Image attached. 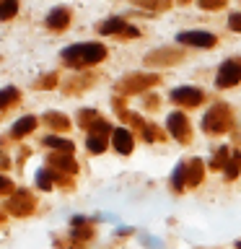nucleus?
<instances>
[{"mask_svg": "<svg viewBox=\"0 0 241 249\" xmlns=\"http://www.w3.org/2000/svg\"><path fill=\"white\" fill-rule=\"evenodd\" d=\"M104 54H106V50L101 44H75V47H68V50L62 52V60L73 68H81V65H93V62H99Z\"/></svg>", "mask_w": 241, "mask_h": 249, "instance_id": "f257e3e1", "label": "nucleus"}, {"mask_svg": "<svg viewBox=\"0 0 241 249\" xmlns=\"http://www.w3.org/2000/svg\"><path fill=\"white\" fill-rule=\"evenodd\" d=\"M241 81V60H228L223 62L221 70H218V86L221 89H228V86H236Z\"/></svg>", "mask_w": 241, "mask_h": 249, "instance_id": "f03ea898", "label": "nucleus"}, {"mask_svg": "<svg viewBox=\"0 0 241 249\" xmlns=\"http://www.w3.org/2000/svg\"><path fill=\"white\" fill-rule=\"evenodd\" d=\"M228 120H231V114H228V109L225 107H213L210 112L205 114V130H210V132H221V130H225V124H228Z\"/></svg>", "mask_w": 241, "mask_h": 249, "instance_id": "7ed1b4c3", "label": "nucleus"}, {"mask_svg": "<svg viewBox=\"0 0 241 249\" xmlns=\"http://www.w3.org/2000/svg\"><path fill=\"white\" fill-rule=\"evenodd\" d=\"M176 42L192 44V47H213L215 44V36L207 34V31H182V34L176 36Z\"/></svg>", "mask_w": 241, "mask_h": 249, "instance_id": "20e7f679", "label": "nucleus"}, {"mask_svg": "<svg viewBox=\"0 0 241 249\" xmlns=\"http://www.w3.org/2000/svg\"><path fill=\"white\" fill-rule=\"evenodd\" d=\"M171 99H174L176 104L197 107V104H202V91L200 89H174L171 91Z\"/></svg>", "mask_w": 241, "mask_h": 249, "instance_id": "39448f33", "label": "nucleus"}, {"mask_svg": "<svg viewBox=\"0 0 241 249\" xmlns=\"http://www.w3.org/2000/svg\"><path fill=\"white\" fill-rule=\"evenodd\" d=\"M166 127H169V132H171V135H174L176 140H184L187 135H189V130H187V120H184V114H182V112L169 114Z\"/></svg>", "mask_w": 241, "mask_h": 249, "instance_id": "423d86ee", "label": "nucleus"}, {"mask_svg": "<svg viewBox=\"0 0 241 249\" xmlns=\"http://www.w3.org/2000/svg\"><path fill=\"white\" fill-rule=\"evenodd\" d=\"M114 148L120 153H130L132 151V135L124 127H117L114 130Z\"/></svg>", "mask_w": 241, "mask_h": 249, "instance_id": "0eeeda50", "label": "nucleus"}, {"mask_svg": "<svg viewBox=\"0 0 241 249\" xmlns=\"http://www.w3.org/2000/svg\"><path fill=\"white\" fill-rule=\"evenodd\" d=\"M47 26L50 29H65L68 26V11L65 8H54V11L47 16Z\"/></svg>", "mask_w": 241, "mask_h": 249, "instance_id": "6e6552de", "label": "nucleus"}, {"mask_svg": "<svg viewBox=\"0 0 241 249\" xmlns=\"http://www.w3.org/2000/svg\"><path fill=\"white\" fill-rule=\"evenodd\" d=\"M117 31H124V21L122 18H109L99 26V34H117Z\"/></svg>", "mask_w": 241, "mask_h": 249, "instance_id": "1a4fd4ad", "label": "nucleus"}, {"mask_svg": "<svg viewBox=\"0 0 241 249\" xmlns=\"http://www.w3.org/2000/svg\"><path fill=\"white\" fill-rule=\"evenodd\" d=\"M106 148V135H101V132H91L88 135V151L91 153H101Z\"/></svg>", "mask_w": 241, "mask_h": 249, "instance_id": "9d476101", "label": "nucleus"}, {"mask_svg": "<svg viewBox=\"0 0 241 249\" xmlns=\"http://www.w3.org/2000/svg\"><path fill=\"white\" fill-rule=\"evenodd\" d=\"M34 127H36V120H34V117H23V120L16 122V127H13L11 132H13V135H26V132H31Z\"/></svg>", "mask_w": 241, "mask_h": 249, "instance_id": "9b49d317", "label": "nucleus"}, {"mask_svg": "<svg viewBox=\"0 0 241 249\" xmlns=\"http://www.w3.org/2000/svg\"><path fill=\"white\" fill-rule=\"evenodd\" d=\"M239 171H241V153L233 151V156H231V166H225V177H228V179H236Z\"/></svg>", "mask_w": 241, "mask_h": 249, "instance_id": "f8f14e48", "label": "nucleus"}, {"mask_svg": "<svg viewBox=\"0 0 241 249\" xmlns=\"http://www.w3.org/2000/svg\"><path fill=\"white\" fill-rule=\"evenodd\" d=\"M44 143L52 145V148H62V151H73V143H70V140H62V138H44Z\"/></svg>", "mask_w": 241, "mask_h": 249, "instance_id": "ddd939ff", "label": "nucleus"}, {"mask_svg": "<svg viewBox=\"0 0 241 249\" xmlns=\"http://www.w3.org/2000/svg\"><path fill=\"white\" fill-rule=\"evenodd\" d=\"M192 177H189V182L187 184H197L200 182V177H202V161H192Z\"/></svg>", "mask_w": 241, "mask_h": 249, "instance_id": "4468645a", "label": "nucleus"}, {"mask_svg": "<svg viewBox=\"0 0 241 249\" xmlns=\"http://www.w3.org/2000/svg\"><path fill=\"white\" fill-rule=\"evenodd\" d=\"M16 96H18V91H16V89H3V93H0V107H8Z\"/></svg>", "mask_w": 241, "mask_h": 249, "instance_id": "2eb2a0df", "label": "nucleus"}, {"mask_svg": "<svg viewBox=\"0 0 241 249\" xmlns=\"http://www.w3.org/2000/svg\"><path fill=\"white\" fill-rule=\"evenodd\" d=\"M36 182H39V187H42V190H50V187H52L50 171H39V174H36Z\"/></svg>", "mask_w": 241, "mask_h": 249, "instance_id": "dca6fc26", "label": "nucleus"}, {"mask_svg": "<svg viewBox=\"0 0 241 249\" xmlns=\"http://www.w3.org/2000/svg\"><path fill=\"white\" fill-rule=\"evenodd\" d=\"M16 11H18V3H5V5H3V11H0V18H3V21H5V18H11Z\"/></svg>", "mask_w": 241, "mask_h": 249, "instance_id": "f3484780", "label": "nucleus"}, {"mask_svg": "<svg viewBox=\"0 0 241 249\" xmlns=\"http://www.w3.org/2000/svg\"><path fill=\"white\" fill-rule=\"evenodd\" d=\"M228 23H231V29H233V31H241V13H231Z\"/></svg>", "mask_w": 241, "mask_h": 249, "instance_id": "a211bd4d", "label": "nucleus"}, {"mask_svg": "<svg viewBox=\"0 0 241 249\" xmlns=\"http://www.w3.org/2000/svg\"><path fill=\"white\" fill-rule=\"evenodd\" d=\"M143 244L153 247V249H161V247H163V244H161V239H153V236H143Z\"/></svg>", "mask_w": 241, "mask_h": 249, "instance_id": "6ab92c4d", "label": "nucleus"}]
</instances>
